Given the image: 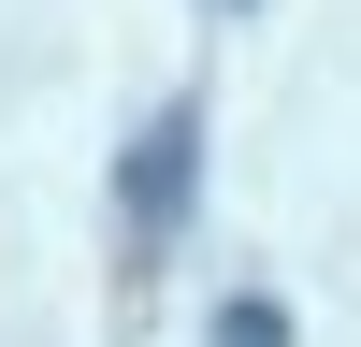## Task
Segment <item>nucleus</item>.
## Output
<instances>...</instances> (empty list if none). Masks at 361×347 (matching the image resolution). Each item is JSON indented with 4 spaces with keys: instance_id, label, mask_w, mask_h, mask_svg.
Returning <instances> with one entry per match:
<instances>
[{
    "instance_id": "obj_1",
    "label": "nucleus",
    "mask_w": 361,
    "mask_h": 347,
    "mask_svg": "<svg viewBox=\"0 0 361 347\" xmlns=\"http://www.w3.org/2000/svg\"><path fill=\"white\" fill-rule=\"evenodd\" d=\"M188 174H202V102H159V130L130 145V246L188 231Z\"/></svg>"
},
{
    "instance_id": "obj_2",
    "label": "nucleus",
    "mask_w": 361,
    "mask_h": 347,
    "mask_svg": "<svg viewBox=\"0 0 361 347\" xmlns=\"http://www.w3.org/2000/svg\"><path fill=\"white\" fill-rule=\"evenodd\" d=\"M217 347H289V318H275V304H260V289H246V304H231V333H217Z\"/></svg>"
}]
</instances>
